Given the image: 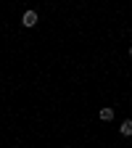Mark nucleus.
Wrapping results in <instances>:
<instances>
[{
	"label": "nucleus",
	"instance_id": "obj_1",
	"mask_svg": "<svg viewBox=\"0 0 132 148\" xmlns=\"http://www.w3.org/2000/svg\"><path fill=\"white\" fill-rule=\"evenodd\" d=\"M21 24H24V27H34V24H37V13H34V11H27V13L21 16Z\"/></svg>",
	"mask_w": 132,
	"mask_h": 148
},
{
	"label": "nucleus",
	"instance_id": "obj_2",
	"mask_svg": "<svg viewBox=\"0 0 132 148\" xmlns=\"http://www.w3.org/2000/svg\"><path fill=\"white\" fill-rule=\"evenodd\" d=\"M119 132H122L124 138H129V135H132V119H124V122H122V127H119Z\"/></svg>",
	"mask_w": 132,
	"mask_h": 148
},
{
	"label": "nucleus",
	"instance_id": "obj_3",
	"mask_svg": "<svg viewBox=\"0 0 132 148\" xmlns=\"http://www.w3.org/2000/svg\"><path fill=\"white\" fill-rule=\"evenodd\" d=\"M103 122H111V119H114V108H101V114H98Z\"/></svg>",
	"mask_w": 132,
	"mask_h": 148
},
{
	"label": "nucleus",
	"instance_id": "obj_4",
	"mask_svg": "<svg viewBox=\"0 0 132 148\" xmlns=\"http://www.w3.org/2000/svg\"><path fill=\"white\" fill-rule=\"evenodd\" d=\"M129 56H132V48H129Z\"/></svg>",
	"mask_w": 132,
	"mask_h": 148
}]
</instances>
